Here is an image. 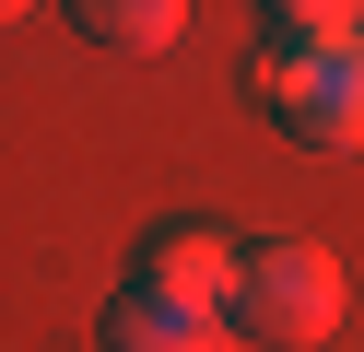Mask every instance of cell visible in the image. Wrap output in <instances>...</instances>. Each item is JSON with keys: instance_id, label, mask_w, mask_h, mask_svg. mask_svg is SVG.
Here are the masks:
<instances>
[{"instance_id": "6da1fadb", "label": "cell", "mask_w": 364, "mask_h": 352, "mask_svg": "<svg viewBox=\"0 0 364 352\" xmlns=\"http://www.w3.org/2000/svg\"><path fill=\"white\" fill-rule=\"evenodd\" d=\"M223 329H247V341H270V352H317L341 329V258L317 247V235H259V247H235Z\"/></svg>"}, {"instance_id": "7a4b0ae2", "label": "cell", "mask_w": 364, "mask_h": 352, "mask_svg": "<svg viewBox=\"0 0 364 352\" xmlns=\"http://www.w3.org/2000/svg\"><path fill=\"white\" fill-rule=\"evenodd\" d=\"M259 94L306 153H364V36L317 59H259Z\"/></svg>"}, {"instance_id": "3957f363", "label": "cell", "mask_w": 364, "mask_h": 352, "mask_svg": "<svg viewBox=\"0 0 364 352\" xmlns=\"http://www.w3.org/2000/svg\"><path fill=\"white\" fill-rule=\"evenodd\" d=\"M129 282H153V294H176V305H212L223 317V294H235V235H212V223H165L141 247V270Z\"/></svg>"}, {"instance_id": "8992f818", "label": "cell", "mask_w": 364, "mask_h": 352, "mask_svg": "<svg viewBox=\"0 0 364 352\" xmlns=\"http://www.w3.org/2000/svg\"><path fill=\"white\" fill-rule=\"evenodd\" d=\"M71 23H82L95 47H118V59H153V47H176L188 12H176V0H82Z\"/></svg>"}, {"instance_id": "277c9868", "label": "cell", "mask_w": 364, "mask_h": 352, "mask_svg": "<svg viewBox=\"0 0 364 352\" xmlns=\"http://www.w3.org/2000/svg\"><path fill=\"white\" fill-rule=\"evenodd\" d=\"M95 341H106V352H223V317H212V305L153 294V282H129V294L95 317Z\"/></svg>"}, {"instance_id": "5b68a950", "label": "cell", "mask_w": 364, "mask_h": 352, "mask_svg": "<svg viewBox=\"0 0 364 352\" xmlns=\"http://www.w3.org/2000/svg\"><path fill=\"white\" fill-rule=\"evenodd\" d=\"M270 36H259V59H317V47H353L364 36V12L353 0H270Z\"/></svg>"}]
</instances>
